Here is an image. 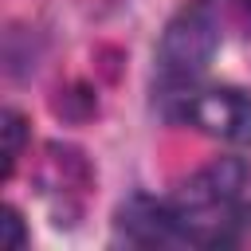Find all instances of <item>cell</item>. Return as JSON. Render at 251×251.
<instances>
[{
    "instance_id": "277c9868",
    "label": "cell",
    "mask_w": 251,
    "mask_h": 251,
    "mask_svg": "<svg viewBox=\"0 0 251 251\" xmlns=\"http://www.w3.org/2000/svg\"><path fill=\"white\" fill-rule=\"evenodd\" d=\"M0 133H4V180L16 173V161L24 153V141H27V129H24V114L20 110H4L0 114Z\"/></svg>"
},
{
    "instance_id": "7a4b0ae2",
    "label": "cell",
    "mask_w": 251,
    "mask_h": 251,
    "mask_svg": "<svg viewBox=\"0 0 251 251\" xmlns=\"http://www.w3.org/2000/svg\"><path fill=\"white\" fill-rule=\"evenodd\" d=\"M180 118L227 145H251V94L239 86H192L180 98Z\"/></svg>"
},
{
    "instance_id": "6da1fadb",
    "label": "cell",
    "mask_w": 251,
    "mask_h": 251,
    "mask_svg": "<svg viewBox=\"0 0 251 251\" xmlns=\"http://www.w3.org/2000/svg\"><path fill=\"white\" fill-rule=\"evenodd\" d=\"M216 55V20L204 4L176 12L157 43V78L169 98H184Z\"/></svg>"
},
{
    "instance_id": "5b68a950",
    "label": "cell",
    "mask_w": 251,
    "mask_h": 251,
    "mask_svg": "<svg viewBox=\"0 0 251 251\" xmlns=\"http://www.w3.org/2000/svg\"><path fill=\"white\" fill-rule=\"evenodd\" d=\"M0 224H4V239H0V247H4V251H20V247L27 243V231H24V220H20V212H16L12 204L4 208V220H0Z\"/></svg>"
},
{
    "instance_id": "3957f363",
    "label": "cell",
    "mask_w": 251,
    "mask_h": 251,
    "mask_svg": "<svg viewBox=\"0 0 251 251\" xmlns=\"http://www.w3.org/2000/svg\"><path fill=\"white\" fill-rule=\"evenodd\" d=\"M118 227H122L133 243H173V239H180L173 204H157V200H149V196H133V200L118 212Z\"/></svg>"
},
{
    "instance_id": "8992f818",
    "label": "cell",
    "mask_w": 251,
    "mask_h": 251,
    "mask_svg": "<svg viewBox=\"0 0 251 251\" xmlns=\"http://www.w3.org/2000/svg\"><path fill=\"white\" fill-rule=\"evenodd\" d=\"M243 4H247V8H251V0H243Z\"/></svg>"
}]
</instances>
